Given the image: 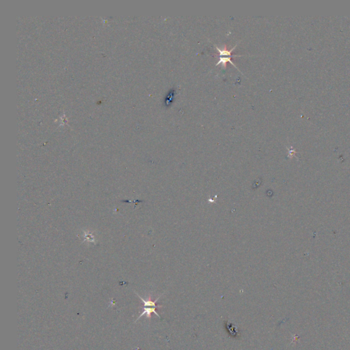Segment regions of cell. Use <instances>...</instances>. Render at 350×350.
I'll use <instances>...</instances> for the list:
<instances>
[{"mask_svg": "<svg viewBox=\"0 0 350 350\" xmlns=\"http://www.w3.org/2000/svg\"><path fill=\"white\" fill-rule=\"evenodd\" d=\"M237 44H236L235 46L233 47V49H231V50H229V51L226 49V46H224V49H219V48L218 46H216V45H215V46L216 47V49H217L218 51L219 52V56H220V57H223V56L231 57L232 56H231V52L235 49V47H237Z\"/></svg>", "mask_w": 350, "mask_h": 350, "instance_id": "3957f363", "label": "cell"}, {"mask_svg": "<svg viewBox=\"0 0 350 350\" xmlns=\"http://www.w3.org/2000/svg\"><path fill=\"white\" fill-rule=\"evenodd\" d=\"M136 294L140 298V300H142V302L144 304V306H145V307H150H150H156V308L161 307L160 305H156V302L159 300L160 297L162 296H160L159 297H157L155 300L153 301L151 300V297H149L147 300H145L144 298H142L141 296H140V295H138L136 292Z\"/></svg>", "mask_w": 350, "mask_h": 350, "instance_id": "7a4b0ae2", "label": "cell"}, {"mask_svg": "<svg viewBox=\"0 0 350 350\" xmlns=\"http://www.w3.org/2000/svg\"><path fill=\"white\" fill-rule=\"evenodd\" d=\"M231 62L233 64V66H234L236 68H237V69H238V68L235 66V64L233 63V61L231 60V57H219V60L218 61V62L215 65H216V66H218V65L222 64V67L226 68V62Z\"/></svg>", "mask_w": 350, "mask_h": 350, "instance_id": "277c9868", "label": "cell"}, {"mask_svg": "<svg viewBox=\"0 0 350 350\" xmlns=\"http://www.w3.org/2000/svg\"><path fill=\"white\" fill-rule=\"evenodd\" d=\"M156 308H157L156 307H144L142 313H141V315H140L139 317L137 319V320L136 321H137L138 320H140V319L145 315H146L147 318L150 319V317H151V314L152 313H155L159 318H161L160 316L159 315V314L156 312Z\"/></svg>", "mask_w": 350, "mask_h": 350, "instance_id": "6da1fadb", "label": "cell"}]
</instances>
